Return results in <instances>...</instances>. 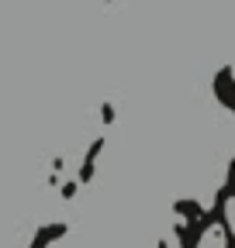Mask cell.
I'll use <instances>...</instances> for the list:
<instances>
[{
  "instance_id": "obj_1",
  "label": "cell",
  "mask_w": 235,
  "mask_h": 248,
  "mask_svg": "<svg viewBox=\"0 0 235 248\" xmlns=\"http://www.w3.org/2000/svg\"><path fill=\"white\" fill-rule=\"evenodd\" d=\"M228 224H232V231H235V200L228 203Z\"/></svg>"
}]
</instances>
